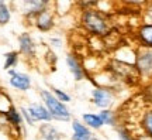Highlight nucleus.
<instances>
[{"label": "nucleus", "instance_id": "1", "mask_svg": "<svg viewBox=\"0 0 152 140\" xmlns=\"http://www.w3.org/2000/svg\"><path fill=\"white\" fill-rule=\"evenodd\" d=\"M80 26L85 31L94 37H107L113 30V20L109 13L99 9L85 10L80 14Z\"/></svg>", "mask_w": 152, "mask_h": 140}, {"label": "nucleus", "instance_id": "2", "mask_svg": "<svg viewBox=\"0 0 152 140\" xmlns=\"http://www.w3.org/2000/svg\"><path fill=\"white\" fill-rule=\"evenodd\" d=\"M39 98H41V102L44 103V106L48 109L49 115L52 120L56 122H71L72 120V113L68 108V105L62 103L61 101H58L54 96V93L48 89H41L39 91Z\"/></svg>", "mask_w": 152, "mask_h": 140}, {"label": "nucleus", "instance_id": "3", "mask_svg": "<svg viewBox=\"0 0 152 140\" xmlns=\"http://www.w3.org/2000/svg\"><path fill=\"white\" fill-rule=\"evenodd\" d=\"M134 67L140 79L152 81V48L137 47L134 53Z\"/></svg>", "mask_w": 152, "mask_h": 140}, {"label": "nucleus", "instance_id": "4", "mask_svg": "<svg viewBox=\"0 0 152 140\" xmlns=\"http://www.w3.org/2000/svg\"><path fill=\"white\" fill-rule=\"evenodd\" d=\"M92 103L100 110L111 109V106L115 102V88L109 85H99L94 89H92L90 93Z\"/></svg>", "mask_w": 152, "mask_h": 140}, {"label": "nucleus", "instance_id": "5", "mask_svg": "<svg viewBox=\"0 0 152 140\" xmlns=\"http://www.w3.org/2000/svg\"><path fill=\"white\" fill-rule=\"evenodd\" d=\"M9 74V84L13 89H16L18 92H27L31 89V85H33V79L31 76L26 74V72H21V71L14 70H9L7 71Z\"/></svg>", "mask_w": 152, "mask_h": 140}, {"label": "nucleus", "instance_id": "6", "mask_svg": "<svg viewBox=\"0 0 152 140\" xmlns=\"http://www.w3.org/2000/svg\"><path fill=\"white\" fill-rule=\"evenodd\" d=\"M52 4L48 0H27L23 1V14L27 20H34L41 13L49 10V6Z\"/></svg>", "mask_w": 152, "mask_h": 140}, {"label": "nucleus", "instance_id": "7", "mask_svg": "<svg viewBox=\"0 0 152 140\" xmlns=\"http://www.w3.org/2000/svg\"><path fill=\"white\" fill-rule=\"evenodd\" d=\"M17 41H18V54H21L24 58H35V55H37V44L34 41L33 36L30 34L28 31H24L21 33L18 38H17Z\"/></svg>", "mask_w": 152, "mask_h": 140}, {"label": "nucleus", "instance_id": "8", "mask_svg": "<svg viewBox=\"0 0 152 140\" xmlns=\"http://www.w3.org/2000/svg\"><path fill=\"white\" fill-rule=\"evenodd\" d=\"M1 118L4 120V123L11 127V129L17 130L18 133L23 130V124H24V120H23V116H21V112L14 106V105H9L6 110L0 112Z\"/></svg>", "mask_w": 152, "mask_h": 140}, {"label": "nucleus", "instance_id": "9", "mask_svg": "<svg viewBox=\"0 0 152 140\" xmlns=\"http://www.w3.org/2000/svg\"><path fill=\"white\" fill-rule=\"evenodd\" d=\"M65 62H66V67H68L69 72L72 74V76H73V79L76 82H80L86 78V68L83 67V64H82V61L79 59L77 54L68 53L65 57Z\"/></svg>", "mask_w": 152, "mask_h": 140}, {"label": "nucleus", "instance_id": "10", "mask_svg": "<svg viewBox=\"0 0 152 140\" xmlns=\"http://www.w3.org/2000/svg\"><path fill=\"white\" fill-rule=\"evenodd\" d=\"M28 110V113L31 115V118L35 123L41 122V123H51L52 122V118L49 115L48 109L44 106L42 102H33L30 103L28 106H26Z\"/></svg>", "mask_w": 152, "mask_h": 140}, {"label": "nucleus", "instance_id": "11", "mask_svg": "<svg viewBox=\"0 0 152 140\" xmlns=\"http://www.w3.org/2000/svg\"><path fill=\"white\" fill-rule=\"evenodd\" d=\"M55 24H56V21H55V11H52L51 9L41 13L38 17L34 19V26H35L38 31L41 33H49L55 27Z\"/></svg>", "mask_w": 152, "mask_h": 140}, {"label": "nucleus", "instance_id": "12", "mask_svg": "<svg viewBox=\"0 0 152 140\" xmlns=\"http://www.w3.org/2000/svg\"><path fill=\"white\" fill-rule=\"evenodd\" d=\"M135 40L138 47L152 48V24L151 23H141L135 30Z\"/></svg>", "mask_w": 152, "mask_h": 140}, {"label": "nucleus", "instance_id": "13", "mask_svg": "<svg viewBox=\"0 0 152 140\" xmlns=\"http://www.w3.org/2000/svg\"><path fill=\"white\" fill-rule=\"evenodd\" d=\"M71 127H72L71 140H92L93 137H94L92 133V130L89 129L82 120L72 119Z\"/></svg>", "mask_w": 152, "mask_h": 140}, {"label": "nucleus", "instance_id": "14", "mask_svg": "<svg viewBox=\"0 0 152 140\" xmlns=\"http://www.w3.org/2000/svg\"><path fill=\"white\" fill-rule=\"evenodd\" d=\"M39 137L42 140H65V135L52 123H41L38 127Z\"/></svg>", "mask_w": 152, "mask_h": 140}, {"label": "nucleus", "instance_id": "15", "mask_svg": "<svg viewBox=\"0 0 152 140\" xmlns=\"http://www.w3.org/2000/svg\"><path fill=\"white\" fill-rule=\"evenodd\" d=\"M82 122L86 124L90 130H100L104 126L103 120L99 116V113H92V112L83 113L82 115Z\"/></svg>", "mask_w": 152, "mask_h": 140}, {"label": "nucleus", "instance_id": "16", "mask_svg": "<svg viewBox=\"0 0 152 140\" xmlns=\"http://www.w3.org/2000/svg\"><path fill=\"white\" fill-rule=\"evenodd\" d=\"M140 127L142 133L152 140V108H148L147 110L142 112L140 118Z\"/></svg>", "mask_w": 152, "mask_h": 140}, {"label": "nucleus", "instance_id": "17", "mask_svg": "<svg viewBox=\"0 0 152 140\" xmlns=\"http://www.w3.org/2000/svg\"><path fill=\"white\" fill-rule=\"evenodd\" d=\"M99 116L103 120L104 126H110V127H117L118 126V115L114 112L113 109H104L99 112Z\"/></svg>", "mask_w": 152, "mask_h": 140}, {"label": "nucleus", "instance_id": "18", "mask_svg": "<svg viewBox=\"0 0 152 140\" xmlns=\"http://www.w3.org/2000/svg\"><path fill=\"white\" fill-rule=\"evenodd\" d=\"M18 59H20L18 51H9V53H6L4 54V64H3L4 71L14 70V67L18 64Z\"/></svg>", "mask_w": 152, "mask_h": 140}, {"label": "nucleus", "instance_id": "19", "mask_svg": "<svg viewBox=\"0 0 152 140\" xmlns=\"http://www.w3.org/2000/svg\"><path fill=\"white\" fill-rule=\"evenodd\" d=\"M11 20V9L10 4L6 3L3 0H0V26L9 24Z\"/></svg>", "mask_w": 152, "mask_h": 140}, {"label": "nucleus", "instance_id": "20", "mask_svg": "<svg viewBox=\"0 0 152 140\" xmlns=\"http://www.w3.org/2000/svg\"><path fill=\"white\" fill-rule=\"evenodd\" d=\"M51 92L54 93V96L56 98L58 101H61V102H62V103H65V105H68L69 102H72L71 95H69L68 92H65L64 89H61V88L52 86V88H51Z\"/></svg>", "mask_w": 152, "mask_h": 140}, {"label": "nucleus", "instance_id": "21", "mask_svg": "<svg viewBox=\"0 0 152 140\" xmlns=\"http://www.w3.org/2000/svg\"><path fill=\"white\" fill-rule=\"evenodd\" d=\"M115 130H117L118 140H137L135 136L132 135V133H131V132L127 129L125 126H121V124H118V126L115 127Z\"/></svg>", "mask_w": 152, "mask_h": 140}, {"label": "nucleus", "instance_id": "22", "mask_svg": "<svg viewBox=\"0 0 152 140\" xmlns=\"http://www.w3.org/2000/svg\"><path fill=\"white\" fill-rule=\"evenodd\" d=\"M142 99H144V102L147 103L149 108H152V81H149L147 85L142 88Z\"/></svg>", "mask_w": 152, "mask_h": 140}, {"label": "nucleus", "instance_id": "23", "mask_svg": "<svg viewBox=\"0 0 152 140\" xmlns=\"http://www.w3.org/2000/svg\"><path fill=\"white\" fill-rule=\"evenodd\" d=\"M20 112H21L23 120H24V123H26V124H28V126H35V124H37L33 120L31 115L28 113V110H27V108H26V106H21V108H20Z\"/></svg>", "mask_w": 152, "mask_h": 140}, {"label": "nucleus", "instance_id": "24", "mask_svg": "<svg viewBox=\"0 0 152 140\" xmlns=\"http://www.w3.org/2000/svg\"><path fill=\"white\" fill-rule=\"evenodd\" d=\"M49 45L54 50H61L64 47V40L61 37H56V36H51L49 37Z\"/></svg>", "mask_w": 152, "mask_h": 140}, {"label": "nucleus", "instance_id": "25", "mask_svg": "<svg viewBox=\"0 0 152 140\" xmlns=\"http://www.w3.org/2000/svg\"><path fill=\"white\" fill-rule=\"evenodd\" d=\"M144 23H151L152 24V3H147V7L144 9Z\"/></svg>", "mask_w": 152, "mask_h": 140}, {"label": "nucleus", "instance_id": "26", "mask_svg": "<svg viewBox=\"0 0 152 140\" xmlns=\"http://www.w3.org/2000/svg\"><path fill=\"white\" fill-rule=\"evenodd\" d=\"M92 140H100V139H99V137H93Z\"/></svg>", "mask_w": 152, "mask_h": 140}]
</instances>
